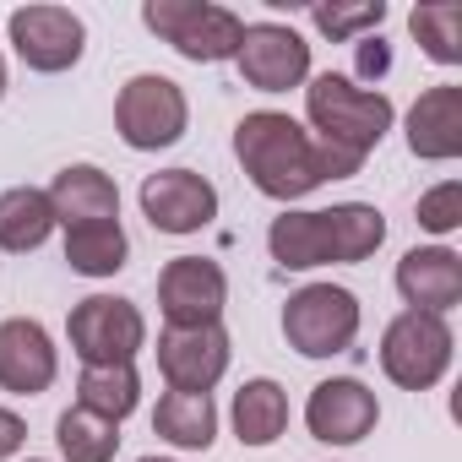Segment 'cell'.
<instances>
[{"label":"cell","instance_id":"f1b7e54d","mask_svg":"<svg viewBox=\"0 0 462 462\" xmlns=\"http://www.w3.org/2000/svg\"><path fill=\"white\" fill-rule=\"evenodd\" d=\"M370 44H375V50H359V66L375 77V71H386V50H381V39H370Z\"/></svg>","mask_w":462,"mask_h":462},{"label":"cell","instance_id":"4fadbf2b","mask_svg":"<svg viewBox=\"0 0 462 462\" xmlns=\"http://www.w3.org/2000/svg\"><path fill=\"white\" fill-rule=\"evenodd\" d=\"M223 305H228V278H223L217 262H207V256H174L158 273L163 327H212V321H223Z\"/></svg>","mask_w":462,"mask_h":462},{"label":"cell","instance_id":"52a82bcc","mask_svg":"<svg viewBox=\"0 0 462 462\" xmlns=\"http://www.w3.org/2000/svg\"><path fill=\"white\" fill-rule=\"evenodd\" d=\"M451 348H457V337H451L446 316L402 310V316H392L386 332H381V370H386V381L402 386V392H430V386H440V375L451 370Z\"/></svg>","mask_w":462,"mask_h":462},{"label":"cell","instance_id":"3957f363","mask_svg":"<svg viewBox=\"0 0 462 462\" xmlns=\"http://www.w3.org/2000/svg\"><path fill=\"white\" fill-rule=\"evenodd\" d=\"M305 120H310V136L321 147H337L348 158H370L386 142L397 109H392L386 93L359 88L337 71H321V77L305 82Z\"/></svg>","mask_w":462,"mask_h":462},{"label":"cell","instance_id":"8992f818","mask_svg":"<svg viewBox=\"0 0 462 462\" xmlns=\"http://www.w3.org/2000/svg\"><path fill=\"white\" fill-rule=\"evenodd\" d=\"M190 125V98L174 77H158V71H142L120 88L115 98V131L131 152H158V147H174Z\"/></svg>","mask_w":462,"mask_h":462},{"label":"cell","instance_id":"4316f807","mask_svg":"<svg viewBox=\"0 0 462 462\" xmlns=\"http://www.w3.org/2000/svg\"><path fill=\"white\" fill-rule=\"evenodd\" d=\"M419 228H430V235H457L462 228V180H440L435 190L419 196Z\"/></svg>","mask_w":462,"mask_h":462},{"label":"cell","instance_id":"484cf974","mask_svg":"<svg viewBox=\"0 0 462 462\" xmlns=\"http://www.w3.org/2000/svg\"><path fill=\"white\" fill-rule=\"evenodd\" d=\"M310 23H316L321 39L343 44V39H354V33L386 23V0H354V6H337V0H332V6H310Z\"/></svg>","mask_w":462,"mask_h":462},{"label":"cell","instance_id":"ffe728a7","mask_svg":"<svg viewBox=\"0 0 462 462\" xmlns=\"http://www.w3.org/2000/svg\"><path fill=\"white\" fill-rule=\"evenodd\" d=\"M228 419H235L240 446L262 451V446H273V440L289 430V392H283L273 375H256V381H245V386L235 392V408H228Z\"/></svg>","mask_w":462,"mask_h":462},{"label":"cell","instance_id":"30bf717a","mask_svg":"<svg viewBox=\"0 0 462 462\" xmlns=\"http://www.w3.org/2000/svg\"><path fill=\"white\" fill-rule=\"evenodd\" d=\"M235 66H240L245 88H256V93H289V88L310 82V44L289 23H245Z\"/></svg>","mask_w":462,"mask_h":462},{"label":"cell","instance_id":"9c48e42d","mask_svg":"<svg viewBox=\"0 0 462 462\" xmlns=\"http://www.w3.org/2000/svg\"><path fill=\"white\" fill-rule=\"evenodd\" d=\"M6 33H12L17 60L28 71H44V77L71 71L88 50V23L71 6H17L6 17Z\"/></svg>","mask_w":462,"mask_h":462},{"label":"cell","instance_id":"d6986e66","mask_svg":"<svg viewBox=\"0 0 462 462\" xmlns=\"http://www.w3.org/2000/svg\"><path fill=\"white\" fill-rule=\"evenodd\" d=\"M152 430L174 451H207L217 440V402H212V392H163L158 408H152Z\"/></svg>","mask_w":462,"mask_h":462},{"label":"cell","instance_id":"5b68a950","mask_svg":"<svg viewBox=\"0 0 462 462\" xmlns=\"http://www.w3.org/2000/svg\"><path fill=\"white\" fill-rule=\"evenodd\" d=\"M359 321H365L359 294L343 289V283H305L283 305V337L305 359H337V354H348L354 337H359Z\"/></svg>","mask_w":462,"mask_h":462},{"label":"cell","instance_id":"83f0119b","mask_svg":"<svg viewBox=\"0 0 462 462\" xmlns=\"http://www.w3.org/2000/svg\"><path fill=\"white\" fill-rule=\"evenodd\" d=\"M23 446H28V424H23L12 408H0V462H12Z\"/></svg>","mask_w":462,"mask_h":462},{"label":"cell","instance_id":"6da1fadb","mask_svg":"<svg viewBox=\"0 0 462 462\" xmlns=\"http://www.w3.org/2000/svg\"><path fill=\"white\" fill-rule=\"evenodd\" d=\"M386 240V217L370 201H337L316 212L283 207L267 228V251L289 273H316V267H354L375 256Z\"/></svg>","mask_w":462,"mask_h":462},{"label":"cell","instance_id":"cb8c5ba5","mask_svg":"<svg viewBox=\"0 0 462 462\" xmlns=\"http://www.w3.org/2000/svg\"><path fill=\"white\" fill-rule=\"evenodd\" d=\"M55 446H60L66 462H115V451H120V424H115V419H98V413H88V408L71 402V408L55 419Z\"/></svg>","mask_w":462,"mask_h":462},{"label":"cell","instance_id":"7a4b0ae2","mask_svg":"<svg viewBox=\"0 0 462 462\" xmlns=\"http://www.w3.org/2000/svg\"><path fill=\"white\" fill-rule=\"evenodd\" d=\"M235 158L245 169V180L273 196V201H305L310 190L327 185L321 174V152H316V136L283 115V109H256L235 125Z\"/></svg>","mask_w":462,"mask_h":462},{"label":"cell","instance_id":"e0dca14e","mask_svg":"<svg viewBox=\"0 0 462 462\" xmlns=\"http://www.w3.org/2000/svg\"><path fill=\"white\" fill-rule=\"evenodd\" d=\"M408 152L424 163H451L462 152V88H424L408 109Z\"/></svg>","mask_w":462,"mask_h":462},{"label":"cell","instance_id":"603a6c76","mask_svg":"<svg viewBox=\"0 0 462 462\" xmlns=\"http://www.w3.org/2000/svg\"><path fill=\"white\" fill-rule=\"evenodd\" d=\"M131 256V240L120 217L115 223H82V228H66V267L77 278H115Z\"/></svg>","mask_w":462,"mask_h":462},{"label":"cell","instance_id":"7c38bea8","mask_svg":"<svg viewBox=\"0 0 462 462\" xmlns=\"http://www.w3.org/2000/svg\"><path fill=\"white\" fill-rule=\"evenodd\" d=\"M142 217L158 235H201L217 217V185L196 169H158L142 180Z\"/></svg>","mask_w":462,"mask_h":462},{"label":"cell","instance_id":"7402d4cb","mask_svg":"<svg viewBox=\"0 0 462 462\" xmlns=\"http://www.w3.org/2000/svg\"><path fill=\"white\" fill-rule=\"evenodd\" d=\"M136 402H142V375H136V365H93V370L77 375V408H88V413H98V419L125 424V419L136 413Z\"/></svg>","mask_w":462,"mask_h":462},{"label":"cell","instance_id":"f546056e","mask_svg":"<svg viewBox=\"0 0 462 462\" xmlns=\"http://www.w3.org/2000/svg\"><path fill=\"white\" fill-rule=\"evenodd\" d=\"M6 82H12V77H6V55H0V98H6Z\"/></svg>","mask_w":462,"mask_h":462},{"label":"cell","instance_id":"1f68e13d","mask_svg":"<svg viewBox=\"0 0 462 462\" xmlns=\"http://www.w3.org/2000/svg\"><path fill=\"white\" fill-rule=\"evenodd\" d=\"M28 462H44V457H28Z\"/></svg>","mask_w":462,"mask_h":462},{"label":"cell","instance_id":"4dcf8cb0","mask_svg":"<svg viewBox=\"0 0 462 462\" xmlns=\"http://www.w3.org/2000/svg\"><path fill=\"white\" fill-rule=\"evenodd\" d=\"M142 462H174V457H142Z\"/></svg>","mask_w":462,"mask_h":462},{"label":"cell","instance_id":"d4e9b609","mask_svg":"<svg viewBox=\"0 0 462 462\" xmlns=\"http://www.w3.org/2000/svg\"><path fill=\"white\" fill-rule=\"evenodd\" d=\"M408 28H413V39L424 44V55L435 66L462 60V6H451V0H440V6H413Z\"/></svg>","mask_w":462,"mask_h":462},{"label":"cell","instance_id":"44dd1931","mask_svg":"<svg viewBox=\"0 0 462 462\" xmlns=\"http://www.w3.org/2000/svg\"><path fill=\"white\" fill-rule=\"evenodd\" d=\"M50 235H55L50 190H39V185H12V190H0V251L28 256V251H39Z\"/></svg>","mask_w":462,"mask_h":462},{"label":"cell","instance_id":"ac0fdd59","mask_svg":"<svg viewBox=\"0 0 462 462\" xmlns=\"http://www.w3.org/2000/svg\"><path fill=\"white\" fill-rule=\"evenodd\" d=\"M55 228H82V223H115L120 217V185L98 163H66L50 185Z\"/></svg>","mask_w":462,"mask_h":462},{"label":"cell","instance_id":"8fae6325","mask_svg":"<svg viewBox=\"0 0 462 462\" xmlns=\"http://www.w3.org/2000/svg\"><path fill=\"white\" fill-rule=\"evenodd\" d=\"M152 354H158V370H163L169 392H212L228 375L235 343H228L223 321H212V327H163Z\"/></svg>","mask_w":462,"mask_h":462},{"label":"cell","instance_id":"2e32d148","mask_svg":"<svg viewBox=\"0 0 462 462\" xmlns=\"http://www.w3.org/2000/svg\"><path fill=\"white\" fill-rule=\"evenodd\" d=\"M397 294L408 300V310L424 316H446L462 305V256L451 245H413L397 262Z\"/></svg>","mask_w":462,"mask_h":462},{"label":"cell","instance_id":"277c9868","mask_svg":"<svg viewBox=\"0 0 462 462\" xmlns=\"http://www.w3.org/2000/svg\"><path fill=\"white\" fill-rule=\"evenodd\" d=\"M142 28L158 33L190 66L235 60V50L245 39V17L228 12V6H212V0H147V6H142Z\"/></svg>","mask_w":462,"mask_h":462},{"label":"cell","instance_id":"ba28073f","mask_svg":"<svg viewBox=\"0 0 462 462\" xmlns=\"http://www.w3.org/2000/svg\"><path fill=\"white\" fill-rule=\"evenodd\" d=\"M66 337H71V354L82 359V370L136 365V354L147 348V316L120 294H88V300L71 305Z\"/></svg>","mask_w":462,"mask_h":462},{"label":"cell","instance_id":"9a60e30c","mask_svg":"<svg viewBox=\"0 0 462 462\" xmlns=\"http://www.w3.org/2000/svg\"><path fill=\"white\" fill-rule=\"evenodd\" d=\"M55 370H60V354H55V337L44 332V321H33V316L0 321V392L39 397L55 386Z\"/></svg>","mask_w":462,"mask_h":462},{"label":"cell","instance_id":"5bb4252c","mask_svg":"<svg viewBox=\"0 0 462 462\" xmlns=\"http://www.w3.org/2000/svg\"><path fill=\"white\" fill-rule=\"evenodd\" d=\"M381 424V402L359 375H332L305 397V430L321 446H359Z\"/></svg>","mask_w":462,"mask_h":462}]
</instances>
